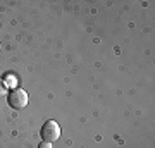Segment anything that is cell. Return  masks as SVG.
<instances>
[{
	"label": "cell",
	"instance_id": "6da1fadb",
	"mask_svg": "<svg viewBox=\"0 0 155 148\" xmlns=\"http://www.w3.org/2000/svg\"><path fill=\"white\" fill-rule=\"evenodd\" d=\"M7 102L11 105L12 109L21 110L28 105V93L24 90H19V88H14L11 93L7 95Z\"/></svg>",
	"mask_w": 155,
	"mask_h": 148
},
{
	"label": "cell",
	"instance_id": "7a4b0ae2",
	"mask_svg": "<svg viewBox=\"0 0 155 148\" xmlns=\"http://www.w3.org/2000/svg\"><path fill=\"white\" fill-rule=\"evenodd\" d=\"M41 138H43V141H48V143H54L57 141L59 138H61V127L57 124L55 121H47L41 126Z\"/></svg>",
	"mask_w": 155,
	"mask_h": 148
},
{
	"label": "cell",
	"instance_id": "3957f363",
	"mask_svg": "<svg viewBox=\"0 0 155 148\" xmlns=\"http://www.w3.org/2000/svg\"><path fill=\"white\" fill-rule=\"evenodd\" d=\"M5 79H7V81H5V86H7V84H16V81H17L16 76H7Z\"/></svg>",
	"mask_w": 155,
	"mask_h": 148
},
{
	"label": "cell",
	"instance_id": "277c9868",
	"mask_svg": "<svg viewBox=\"0 0 155 148\" xmlns=\"http://www.w3.org/2000/svg\"><path fill=\"white\" fill-rule=\"evenodd\" d=\"M5 83L2 81V79H0V97H4V95H5Z\"/></svg>",
	"mask_w": 155,
	"mask_h": 148
},
{
	"label": "cell",
	"instance_id": "5b68a950",
	"mask_svg": "<svg viewBox=\"0 0 155 148\" xmlns=\"http://www.w3.org/2000/svg\"><path fill=\"white\" fill-rule=\"evenodd\" d=\"M38 148H52V143L43 141V143H40V146H38Z\"/></svg>",
	"mask_w": 155,
	"mask_h": 148
}]
</instances>
